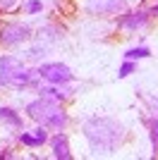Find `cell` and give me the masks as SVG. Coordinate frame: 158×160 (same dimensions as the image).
Here are the masks:
<instances>
[{
	"label": "cell",
	"instance_id": "6",
	"mask_svg": "<svg viewBox=\"0 0 158 160\" xmlns=\"http://www.w3.org/2000/svg\"><path fill=\"white\" fill-rule=\"evenodd\" d=\"M31 36V29L24 22H7L0 27V46H19L24 41H29Z\"/></svg>",
	"mask_w": 158,
	"mask_h": 160
},
{
	"label": "cell",
	"instance_id": "14",
	"mask_svg": "<svg viewBox=\"0 0 158 160\" xmlns=\"http://www.w3.org/2000/svg\"><path fill=\"white\" fill-rule=\"evenodd\" d=\"M134 72H137V62L134 60H125L122 65H120V69H118V77L120 79H127V77L134 74Z\"/></svg>",
	"mask_w": 158,
	"mask_h": 160
},
{
	"label": "cell",
	"instance_id": "10",
	"mask_svg": "<svg viewBox=\"0 0 158 160\" xmlns=\"http://www.w3.org/2000/svg\"><path fill=\"white\" fill-rule=\"evenodd\" d=\"M0 122H3L5 127L14 129V132L24 129V117H22V115L17 112V110L7 108V105H0Z\"/></svg>",
	"mask_w": 158,
	"mask_h": 160
},
{
	"label": "cell",
	"instance_id": "11",
	"mask_svg": "<svg viewBox=\"0 0 158 160\" xmlns=\"http://www.w3.org/2000/svg\"><path fill=\"white\" fill-rule=\"evenodd\" d=\"M39 96H46V98H53V100H67L72 96V91H67V88L58 86V84H48V86H41L39 88Z\"/></svg>",
	"mask_w": 158,
	"mask_h": 160
},
{
	"label": "cell",
	"instance_id": "1",
	"mask_svg": "<svg viewBox=\"0 0 158 160\" xmlns=\"http://www.w3.org/2000/svg\"><path fill=\"white\" fill-rule=\"evenodd\" d=\"M82 134L89 143V151L96 155H108L113 151H118L127 136L125 124L118 122L115 117H105V115L86 117L82 122Z\"/></svg>",
	"mask_w": 158,
	"mask_h": 160
},
{
	"label": "cell",
	"instance_id": "8",
	"mask_svg": "<svg viewBox=\"0 0 158 160\" xmlns=\"http://www.w3.org/2000/svg\"><path fill=\"white\" fill-rule=\"evenodd\" d=\"M48 132H50L48 127L39 124V127L31 129V132H24V129H22V132L17 134V139H19V143L26 146V148H41V146H46L48 141H50V134Z\"/></svg>",
	"mask_w": 158,
	"mask_h": 160
},
{
	"label": "cell",
	"instance_id": "17",
	"mask_svg": "<svg viewBox=\"0 0 158 160\" xmlns=\"http://www.w3.org/2000/svg\"><path fill=\"white\" fill-rule=\"evenodd\" d=\"M17 5V0H0V12H10Z\"/></svg>",
	"mask_w": 158,
	"mask_h": 160
},
{
	"label": "cell",
	"instance_id": "2",
	"mask_svg": "<svg viewBox=\"0 0 158 160\" xmlns=\"http://www.w3.org/2000/svg\"><path fill=\"white\" fill-rule=\"evenodd\" d=\"M24 112L29 120H34L36 124H43V127L53 129V132H65L67 124H70V115H67L65 105L60 100L46 98V96L29 100L24 105Z\"/></svg>",
	"mask_w": 158,
	"mask_h": 160
},
{
	"label": "cell",
	"instance_id": "3",
	"mask_svg": "<svg viewBox=\"0 0 158 160\" xmlns=\"http://www.w3.org/2000/svg\"><path fill=\"white\" fill-rule=\"evenodd\" d=\"M36 79H41L36 69H29L14 55H0V84L7 88H26Z\"/></svg>",
	"mask_w": 158,
	"mask_h": 160
},
{
	"label": "cell",
	"instance_id": "4",
	"mask_svg": "<svg viewBox=\"0 0 158 160\" xmlns=\"http://www.w3.org/2000/svg\"><path fill=\"white\" fill-rule=\"evenodd\" d=\"M151 19L153 17L149 10H125L122 14H118L115 27L125 33H137V31H144L151 24Z\"/></svg>",
	"mask_w": 158,
	"mask_h": 160
},
{
	"label": "cell",
	"instance_id": "15",
	"mask_svg": "<svg viewBox=\"0 0 158 160\" xmlns=\"http://www.w3.org/2000/svg\"><path fill=\"white\" fill-rule=\"evenodd\" d=\"M41 10H43V2H41V0H29V2H26V12L29 14H39Z\"/></svg>",
	"mask_w": 158,
	"mask_h": 160
},
{
	"label": "cell",
	"instance_id": "5",
	"mask_svg": "<svg viewBox=\"0 0 158 160\" xmlns=\"http://www.w3.org/2000/svg\"><path fill=\"white\" fill-rule=\"evenodd\" d=\"M39 77L46 84H58V86H65V84H72L74 81V74L72 69L62 62H43L41 67H36Z\"/></svg>",
	"mask_w": 158,
	"mask_h": 160
},
{
	"label": "cell",
	"instance_id": "16",
	"mask_svg": "<svg viewBox=\"0 0 158 160\" xmlns=\"http://www.w3.org/2000/svg\"><path fill=\"white\" fill-rule=\"evenodd\" d=\"M141 98H144L146 103H149V105H151L153 115H158V98H156V96H146V93H141Z\"/></svg>",
	"mask_w": 158,
	"mask_h": 160
},
{
	"label": "cell",
	"instance_id": "7",
	"mask_svg": "<svg viewBox=\"0 0 158 160\" xmlns=\"http://www.w3.org/2000/svg\"><path fill=\"white\" fill-rule=\"evenodd\" d=\"M84 7L93 17H108V14H122L129 7V0H84Z\"/></svg>",
	"mask_w": 158,
	"mask_h": 160
},
{
	"label": "cell",
	"instance_id": "18",
	"mask_svg": "<svg viewBox=\"0 0 158 160\" xmlns=\"http://www.w3.org/2000/svg\"><path fill=\"white\" fill-rule=\"evenodd\" d=\"M149 12H151V17H158V2L151 7V10H149Z\"/></svg>",
	"mask_w": 158,
	"mask_h": 160
},
{
	"label": "cell",
	"instance_id": "12",
	"mask_svg": "<svg viewBox=\"0 0 158 160\" xmlns=\"http://www.w3.org/2000/svg\"><path fill=\"white\" fill-rule=\"evenodd\" d=\"M146 129H149V141H151L153 155H158V115L146 120Z\"/></svg>",
	"mask_w": 158,
	"mask_h": 160
},
{
	"label": "cell",
	"instance_id": "19",
	"mask_svg": "<svg viewBox=\"0 0 158 160\" xmlns=\"http://www.w3.org/2000/svg\"><path fill=\"white\" fill-rule=\"evenodd\" d=\"M0 158H3V151H0Z\"/></svg>",
	"mask_w": 158,
	"mask_h": 160
},
{
	"label": "cell",
	"instance_id": "13",
	"mask_svg": "<svg viewBox=\"0 0 158 160\" xmlns=\"http://www.w3.org/2000/svg\"><path fill=\"white\" fill-rule=\"evenodd\" d=\"M125 60H134V62H139V60H146V58H151V50L146 46H134V48H129V50H125V55H122Z\"/></svg>",
	"mask_w": 158,
	"mask_h": 160
},
{
	"label": "cell",
	"instance_id": "9",
	"mask_svg": "<svg viewBox=\"0 0 158 160\" xmlns=\"http://www.w3.org/2000/svg\"><path fill=\"white\" fill-rule=\"evenodd\" d=\"M50 155L58 160H72V151H70V139L65 132H55L50 136Z\"/></svg>",
	"mask_w": 158,
	"mask_h": 160
}]
</instances>
